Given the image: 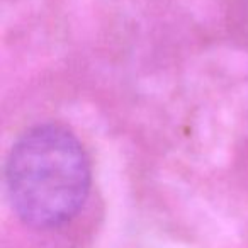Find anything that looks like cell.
<instances>
[{
    "mask_svg": "<svg viewBox=\"0 0 248 248\" xmlns=\"http://www.w3.org/2000/svg\"><path fill=\"white\" fill-rule=\"evenodd\" d=\"M5 182L12 207L26 224L62 226L89 196V158L73 133L58 124H41L12 146Z\"/></svg>",
    "mask_w": 248,
    "mask_h": 248,
    "instance_id": "1",
    "label": "cell"
}]
</instances>
